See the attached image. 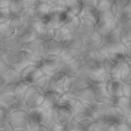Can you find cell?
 Listing matches in <instances>:
<instances>
[{
  "label": "cell",
  "mask_w": 131,
  "mask_h": 131,
  "mask_svg": "<svg viewBox=\"0 0 131 131\" xmlns=\"http://www.w3.org/2000/svg\"><path fill=\"white\" fill-rule=\"evenodd\" d=\"M113 1L101 0L100 1L96 9L99 13L110 10Z\"/></svg>",
  "instance_id": "obj_4"
},
{
  "label": "cell",
  "mask_w": 131,
  "mask_h": 131,
  "mask_svg": "<svg viewBox=\"0 0 131 131\" xmlns=\"http://www.w3.org/2000/svg\"><path fill=\"white\" fill-rule=\"evenodd\" d=\"M82 8L86 6L92 7L96 8L99 0H80Z\"/></svg>",
  "instance_id": "obj_5"
},
{
  "label": "cell",
  "mask_w": 131,
  "mask_h": 131,
  "mask_svg": "<svg viewBox=\"0 0 131 131\" xmlns=\"http://www.w3.org/2000/svg\"><path fill=\"white\" fill-rule=\"evenodd\" d=\"M118 16L126 20H131V0H128L123 6Z\"/></svg>",
  "instance_id": "obj_3"
},
{
  "label": "cell",
  "mask_w": 131,
  "mask_h": 131,
  "mask_svg": "<svg viewBox=\"0 0 131 131\" xmlns=\"http://www.w3.org/2000/svg\"><path fill=\"white\" fill-rule=\"evenodd\" d=\"M100 0H99V1H100Z\"/></svg>",
  "instance_id": "obj_6"
},
{
  "label": "cell",
  "mask_w": 131,
  "mask_h": 131,
  "mask_svg": "<svg viewBox=\"0 0 131 131\" xmlns=\"http://www.w3.org/2000/svg\"><path fill=\"white\" fill-rule=\"evenodd\" d=\"M67 10L71 14L79 15L82 9L80 0H66Z\"/></svg>",
  "instance_id": "obj_2"
},
{
  "label": "cell",
  "mask_w": 131,
  "mask_h": 131,
  "mask_svg": "<svg viewBox=\"0 0 131 131\" xmlns=\"http://www.w3.org/2000/svg\"><path fill=\"white\" fill-rule=\"evenodd\" d=\"M80 17H85L92 19L95 22H97L99 18V13L95 8L86 6L82 8L79 15Z\"/></svg>",
  "instance_id": "obj_1"
}]
</instances>
